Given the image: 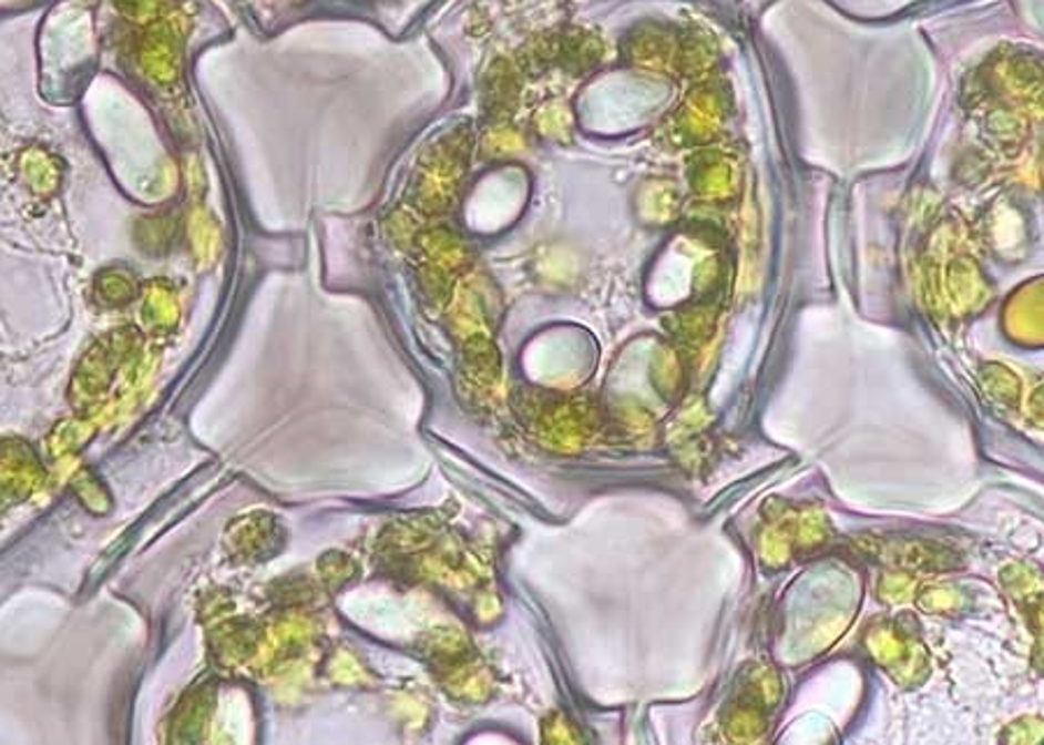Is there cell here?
<instances>
[{
    "label": "cell",
    "instance_id": "7a4b0ae2",
    "mask_svg": "<svg viewBox=\"0 0 1044 745\" xmlns=\"http://www.w3.org/2000/svg\"><path fill=\"white\" fill-rule=\"evenodd\" d=\"M511 95H513V72H509L504 65H497V70L490 72V80H488V105L492 110H502L506 108Z\"/></svg>",
    "mask_w": 1044,
    "mask_h": 745
},
{
    "label": "cell",
    "instance_id": "6da1fadb",
    "mask_svg": "<svg viewBox=\"0 0 1044 745\" xmlns=\"http://www.w3.org/2000/svg\"><path fill=\"white\" fill-rule=\"evenodd\" d=\"M469 140L462 133L443 137L422 161L416 177V201L426 212L449 207L467 167Z\"/></svg>",
    "mask_w": 1044,
    "mask_h": 745
}]
</instances>
